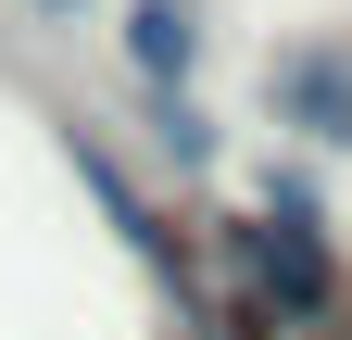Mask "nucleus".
<instances>
[{
  "instance_id": "nucleus-1",
  "label": "nucleus",
  "mask_w": 352,
  "mask_h": 340,
  "mask_svg": "<svg viewBox=\"0 0 352 340\" xmlns=\"http://www.w3.org/2000/svg\"><path fill=\"white\" fill-rule=\"evenodd\" d=\"M252 303L277 328H340V252H327V215H315V177L302 164H264V215L227 227Z\"/></svg>"
},
{
  "instance_id": "nucleus-6",
  "label": "nucleus",
  "mask_w": 352,
  "mask_h": 340,
  "mask_svg": "<svg viewBox=\"0 0 352 340\" xmlns=\"http://www.w3.org/2000/svg\"><path fill=\"white\" fill-rule=\"evenodd\" d=\"M25 13H38V25H88L101 0H25Z\"/></svg>"
},
{
  "instance_id": "nucleus-2",
  "label": "nucleus",
  "mask_w": 352,
  "mask_h": 340,
  "mask_svg": "<svg viewBox=\"0 0 352 340\" xmlns=\"http://www.w3.org/2000/svg\"><path fill=\"white\" fill-rule=\"evenodd\" d=\"M264 114H277L302 151H352V25L277 38V51H264Z\"/></svg>"
},
{
  "instance_id": "nucleus-3",
  "label": "nucleus",
  "mask_w": 352,
  "mask_h": 340,
  "mask_svg": "<svg viewBox=\"0 0 352 340\" xmlns=\"http://www.w3.org/2000/svg\"><path fill=\"white\" fill-rule=\"evenodd\" d=\"M126 76L139 89H189L201 76V0H126Z\"/></svg>"
},
{
  "instance_id": "nucleus-4",
  "label": "nucleus",
  "mask_w": 352,
  "mask_h": 340,
  "mask_svg": "<svg viewBox=\"0 0 352 340\" xmlns=\"http://www.w3.org/2000/svg\"><path fill=\"white\" fill-rule=\"evenodd\" d=\"M139 114H151V151L176 164V177H214V114L189 89H139Z\"/></svg>"
},
{
  "instance_id": "nucleus-5",
  "label": "nucleus",
  "mask_w": 352,
  "mask_h": 340,
  "mask_svg": "<svg viewBox=\"0 0 352 340\" xmlns=\"http://www.w3.org/2000/svg\"><path fill=\"white\" fill-rule=\"evenodd\" d=\"M214 340H277V315H264V303H239V315L214 328Z\"/></svg>"
}]
</instances>
